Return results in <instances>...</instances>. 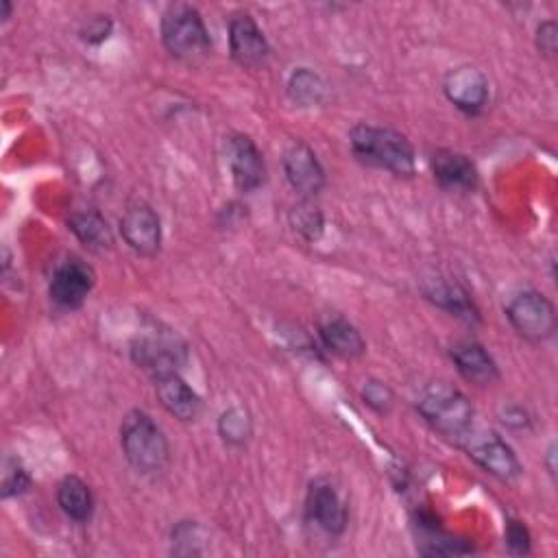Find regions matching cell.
Returning a JSON list of instances; mask_svg holds the SVG:
<instances>
[{"label": "cell", "mask_w": 558, "mask_h": 558, "mask_svg": "<svg viewBox=\"0 0 558 558\" xmlns=\"http://www.w3.org/2000/svg\"><path fill=\"white\" fill-rule=\"evenodd\" d=\"M320 338L323 344L340 357H357L366 349L362 333L344 318H329L320 327Z\"/></svg>", "instance_id": "obj_18"}, {"label": "cell", "mask_w": 558, "mask_h": 558, "mask_svg": "<svg viewBox=\"0 0 558 558\" xmlns=\"http://www.w3.org/2000/svg\"><path fill=\"white\" fill-rule=\"evenodd\" d=\"M283 172L288 183L305 198L316 196L325 185V170L314 150L303 142H294L286 148Z\"/></svg>", "instance_id": "obj_13"}, {"label": "cell", "mask_w": 558, "mask_h": 558, "mask_svg": "<svg viewBox=\"0 0 558 558\" xmlns=\"http://www.w3.org/2000/svg\"><path fill=\"white\" fill-rule=\"evenodd\" d=\"M323 92H325V85L320 81L318 74H314L312 70L307 68H301L296 70L290 81H288V94L294 102L303 105V107H312V105H318L320 98H323Z\"/></svg>", "instance_id": "obj_22"}, {"label": "cell", "mask_w": 558, "mask_h": 558, "mask_svg": "<svg viewBox=\"0 0 558 558\" xmlns=\"http://www.w3.org/2000/svg\"><path fill=\"white\" fill-rule=\"evenodd\" d=\"M155 392L159 403L179 421H194L201 414V397L187 386V381L179 373L157 375Z\"/></svg>", "instance_id": "obj_15"}, {"label": "cell", "mask_w": 558, "mask_h": 558, "mask_svg": "<svg viewBox=\"0 0 558 558\" xmlns=\"http://www.w3.org/2000/svg\"><path fill=\"white\" fill-rule=\"evenodd\" d=\"M353 155L375 168H384L397 177L414 172V148L408 137L388 126L355 124L349 133Z\"/></svg>", "instance_id": "obj_1"}, {"label": "cell", "mask_w": 558, "mask_h": 558, "mask_svg": "<svg viewBox=\"0 0 558 558\" xmlns=\"http://www.w3.org/2000/svg\"><path fill=\"white\" fill-rule=\"evenodd\" d=\"M120 445L124 458L140 473H155L168 464L170 447L161 427L142 410H133L122 418Z\"/></svg>", "instance_id": "obj_2"}, {"label": "cell", "mask_w": 558, "mask_h": 558, "mask_svg": "<svg viewBox=\"0 0 558 558\" xmlns=\"http://www.w3.org/2000/svg\"><path fill=\"white\" fill-rule=\"evenodd\" d=\"M504 538H506L510 554H530V532L521 521L510 519L506 525Z\"/></svg>", "instance_id": "obj_28"}, {"label": "cell", "mask_w": 558, "mask_h": 558, "mask_svg": "<svg viewBox=\"0 0 558 558\" xmlns=\"http://www.w3.org/2000/svg\"><path fill=\"white\" fill-rule=\"evenodd\" d=\"M460 442L486 473H490L504 482H510L521 475V462H519L517 453L497 434H493V432L473 434L469 429Z\"/></svg>", "instance_id": "obj_7"}, {"label": "cell", "mask_w": 558, "mask_h": 558, "mask_svg": "<svg viewBox=\"0 0 558 558\" xmlns=\"http://www.w3.org/2000/svg\"><path fill=\"white\" fill-rule=\"evenodd\" d=\"M432 172L438 185L447 190H473L477 185V168L475 163L456 150H436L432 155Z\"/></svg>", "instance_id": "obj_17"}, {"label": "cell", "mask_w": 558, "mask_h": 558, "mask_svg": "<svg viewBox=\"0 0 558 558\" xmlns=\"http://www.w3.org/2000/svg\"><path fill=\"white\" fill-rule=\"evenodd\" d=\"M198 527L194 521H183L172 530V545L177 554H198Z\"/></svg>", "instance_id": "obj_27"}, {"label": "cell", "mask_w": 558, "mask_h": 558, "mask_svg": "<svg viewBox=\"0 0 558 558\" xmlns=\"http://www.w3.org/2000/svg\"><path fill=\"white\" fill-rule=\"evenodd\" d=\"M109 31H111V20L107 15H96L87 22V26L81 31V35L89 44H98L109 37Z\"/></svg>", "instance_id": "obj_30"}, {"label": "cell", "mask_w": 558, "mask_h": 558, "mask_svg": "<svg viewBox=\"0 0 558 558\" xmlns=\"http://www.w3.org/2000/svg\"><path fill=\"white\" fill-rule=\"evenodd\" d=\"M9 11H11V4L7 0H2V20L9 17Z\"/></svg>", "instance_id": "obj_31"}, {"label": "cell", "mask_w": 558, "mask_h": 558, "mask_svg": "<svg viewBox=\"0 0 558 558\" xmlns=\"http://www.w3.org/2000/svg\"><path fill=\"white\" fill-rule=\"evenodd\" d=\"M72 233L92 251H105L111 246V229L107 220L96 209H83L74 211L68 220Z\"/></svg>", "instance_id": "obj_20"}, {"label": "cell", "mask_w": 558, "mask_h": 558, "mask_svg": "<svg viewBox=\"0 0 558 558\" xmlns=\"http://www.w3.org/2000/svg\"><path fill=\"white\" fill-rule=\"evenodd\" d=\"M161 41L181 61H198L209 52V33L196 7L177 2L161 17Z\"/></svg>", "instance_id": "obj_4"}, {"label": "cell", "mask_w": 558, "mask_h": 558, "mask_svg": "<svg viewBox=\"0 0 558 558\" xmlns=\"http://www.w3.org/2000/svg\"><path fill=\"white\" fill-rule=\"evenodd\" d=\"M436 305H440L442 310L456 314V316H462V318H475L477 312L469 299V294L458 288V286H451V283H434L427 292H425Z\"/></svg>", "instance_id": "obj_21"}, {"label": "cell", "mask_w": 558, "mask_h": 558, "mask_svg": "<svg viewBox=\"0 0 558 558\" xmlns=\"http://www.w3.org/2000/svg\"><path fill=\"white\" fill-rule=\"evenodd\" d=\"M251 432H253V418L240 405L225 410L220 414V418H218V434L222 436V440L227 445H242V442H246Z\"/></svg>", "instance_id": "obj_23"}, {"label": "cell", "mask_w": 558, "mask_h": 558, "mask_svg": "<svg viewBox=\"0 0 558 558\" xmlns=\"http://www.w3.org/2000/svg\"><path fill=\"white\" fill-rule=\"evenodd\" d=\"M445 96L464 113H477L488 102V78L473 65H460L445 76Z\"/></svg>", "instance_id": "obj_12"}, {"label": "cell", "mask_w": 558, "mask_h": 558, "mask_svg": "<svg viewBox=\"0 0 558 558\" xmlns=\"http://www.w3.org/2000/svg\"><path fill=\"white\" fill-rule=\"evenodd\" d=\"M229 50L242 68H262L270 57V46L248 13H240L229 22Z\"/></svg>", "instance_id": "obj_9"}, {"label": "cell", "mask_w": 558, "mask_h": 558, "mask_svg": "<svg viewBox=\"0 0 558 558\" xmlns=\"http://www.w3.org/2000/svg\"><path fill=\"white\" fill-rule=\"evenodd\" d=\"M31 486L28 473L20 466L17 460H4V471H2V497H15L22 495Z\"/></svg>", "instance_id": "obj_25"}, {"label": "cell", "mask_w": 558, "mask_h": 558, "mask_svg": "<svg viewBox=\"0 0 558 558\" xmlns=\"http://www.w3.org/2000/svg\"><path fill=\"white\" fill-rule=\"evenodd\" d=\"M305 510L310 521L331 536L342 534L347 527V506L329 482L318 480L310 486Z\"/></svg>", "instance_id": "obj_14"}, {"label": "cell", "mask_w": 558, "mask_h": 558, "mask_svg": "<svg viewBox=\"0 0 558 558\" xmlns=\"http://www.w3.org/2000/svg\"><path fill=\"white\" fill-rule=\"evenodd\" d=\"M292 225H294V229L301 235H305L307 240H314L320 233V229H323V216H320V211L316 207L303 203V205L294 207Z\"/></svg>", "instance_id": "obj_24"}, {"label": "cell", "mask_w": 558, "mask_h": 558, "mask_svg": "<svg viewBox=\"0 0 558 558\" xmlns=\"http://www.w3.org/2000/svg\"><path fill=\"white\" fill-rule=\"evenodd\" d=\"M57 501L65 517H70L76 523L87 521L94 512V495L89 486L76 475H68L61 480L57 488Z\"/></svg>", "instance_id": "obj_19"}, {"label": "cell", "mask_w": 558, "mask_h": 558, "mask_svg": "<svg viewBox=\"0 0 558 558\" xmlns=\"http://www.w3.org/2000/svg\"><path fill=\"white\" fill-rule=\"evenodd\" d=\"M227 161L231 168V179L238 190L251 192L264 183L266 166L259 148L248 135H231L227 142Z\"/></svg>", "instance_id": "obj_11"}, {"label": "cell", "mask_w": 558, "mask_h": 558, "mask_svg": "<svg viewBox=\"0 0 558 558\" xmlns=\"http://www.w3.org/2000/svg\"><path fill=\"white\" fill-rule=\"evenodd\" d=\"M94 270L81 259L63 262L50 279V299L63 310H76L94 288Z\"/></svg>", "instance_id": "obj_10"}, {"label": "cell", "mask_w": 558, "mask_h": 558, "mask_svg": "<svg viewBox=\"0 0 558 558\" xmlns=\"http://www.w3.org/2000/svg\"><path fill=\"white\" fill-rule=\"evenodd\" d=\"M120 231L124 242L144 257H153L161 244L159 218L146 203H131L120 218Z\"/></svg>", "instance_id": "obj_8"}, {"label": "cell", "mask_w": 558, "mask_h": 558, "mask_svg": "<svg viewBox=\"0 0 558 558\" xmlns=\"http://www.w3.org/2000/svg\"><path fill=\"white\" fill-rule=\"evenodd\" d=\"M131 357L137 366L157 377L163 373H179L187 360V347L172 329L150 325L133 338Z\"/></svg>", "instance_id": "obj_5"}, {"label": "cell", "mask_w": 558, "mask_h": 558, "mask_svg": "<svg viewBox=\"0 0 558 558\" xmlns=\"http://www.w3.org/2000/svg\"><path fill=\"white\" fill-rule=\"evenodd\" d=\"M506 316L519 336L534 342L547 340L556 331V310L551 301L536 290H525L512 296Z\"/></svg>", "instance_id": "obj_6"}, {"label": "cell", "mask_w": 558, "mask_h": 558, "mask_svg": "<svg viewBox=\"0 0 558 558\" xmlns=\"http://www.w3.org/2000/svg\"><path fill=\"white\" fill-rule=\"evenodd\" d=\"M536 46L543 54L551 57L556 52V46H558V31H556V24L551 20L538 24L536 28Z\"/></svg>", "instance_id": "obj_29"}, {"label": "cell", "mask_w": 558, "mask_h": 558, "mask_svg": "<svg viewBox=\"0 0 558 558\" xmlns=\"http://www.w3.org/2000/svg\"><path fill=\"white\" fill-rule=\"evenodd\" d=\"M451 360L460 375L473 384L486 386L499 377V368L490 353L473 340H460L451 347Z\"/></svg>", "instance_id": "obj_16"}, {"label": "cell", "mask_w": 558, "mask_h": 558, "mask_svg": "<svg viewBox=\"0 0 558 558\" xmlns=\"http://www.w3.org/2000/svg\"><path fill=\"white\" fill-rule=\"evenodd\" d=\"M362 399L366 405H371L377 412H388L392 405V390L384 384V381H366V386L362 388Z\"/></svg>", "instance_id": "obj_26"}, {"label": "cell", "mask_w": 558, "mask_h": 558, "mask_svg": "<svg viewBox=\"0 0 558 558\" xmlns=\"http://www.w3.org/2000/svg\"><path fill=\"white\" fill-rule=\"evenodd\" d=\"M416 410L429 427H434L438 434L453 438L458 442L466 436L469 429H473L471 401L460 390L447 384L429 386L421 395Z\"/></svg>", "instance_id": "obj_3"}]
</instances>
